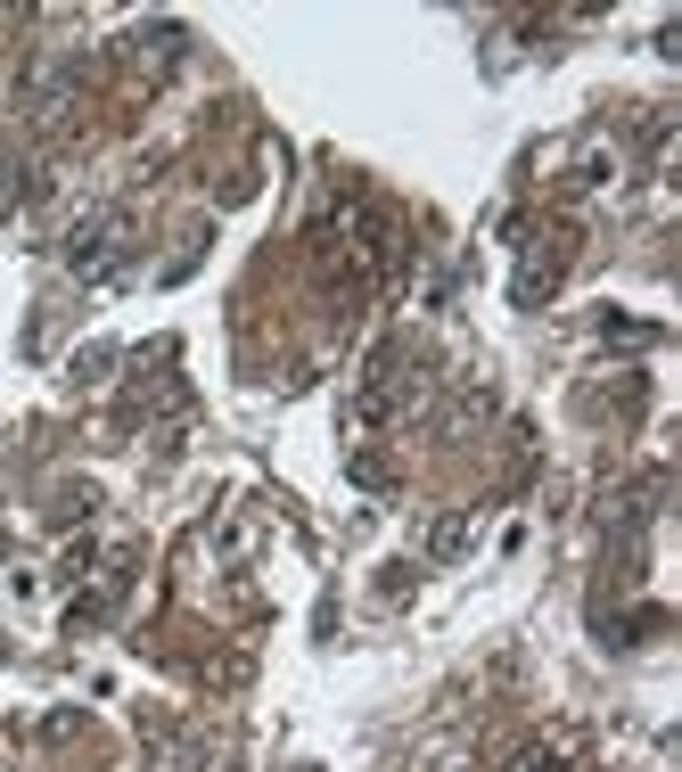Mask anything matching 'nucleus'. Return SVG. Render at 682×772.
<instances>
[{"label": "nucleus", "instance_id": "obj_1", "mask_svg": "<svg viewBox=\"0 0 682 772\" xmlns=\"http://www.w3.org/2000/svg\"><path fill=\"white\" fill-rule=\"evenodd\" d=\"M124 239H132V222H124V206H99V214H83L66 231V263L83 279H115L124 272Z\"/></svg>", "mask_w": 682, "mask_h": 772}, {"label": "nucleus", "instance_id": "obj_2", "mask_svg": "<svg viewBox=\"0 0 682 772\" xmlns=\"http://www.w3.org/2000/svg\"><path fill=\"white\" fill-rule=\"evenodd\" d=\"M461 543H469V518H436V534H427V551H436V559H452Z\"/></svg>", "mask_w": 682, "mask_h": 772}, {"label": "nucleus", "instance_id": "obj_3", "mask_svg": "<svg viewBox=\"0 0 682 772\" xmlns=\"http://www.w3.org/2000/svg\"><path fill=\"white\" fill-rule=\"evenodd\" d=\"M395 477V469H387V460H379V452H362V460H354V485H370V494H379V485H387Z\"/></svg>", "mask_w": 682, "mask_h": 772}, {"label": "nucleus", "instance_id": "obj_4", "mask_svg": "<svg viewBox=\"0 0 682 772\" xmlns=\"http://www.w3.org/2000/svg\"><path fill=\"white\" fill-rule=\"evenodd\" d=\"M99 370H115V346H91L83 362H74V378H99Z\"/></svg>", "mask_w": 682, "mask_h": 772}]
</instances>
